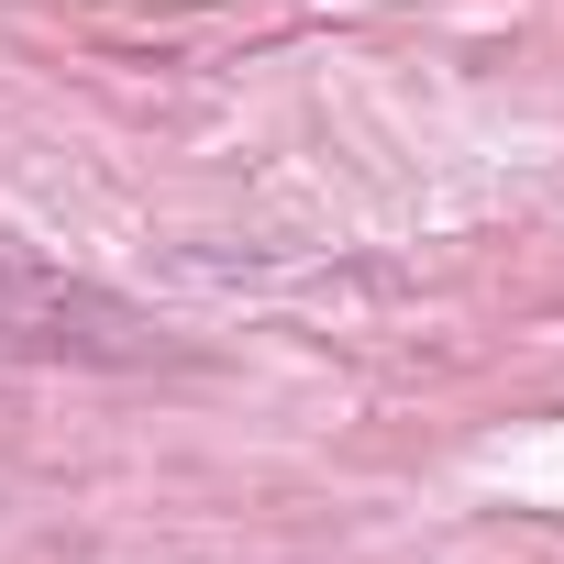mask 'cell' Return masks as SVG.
Returning <instances> with one entry per match:
<instances>
[]
</instances>
